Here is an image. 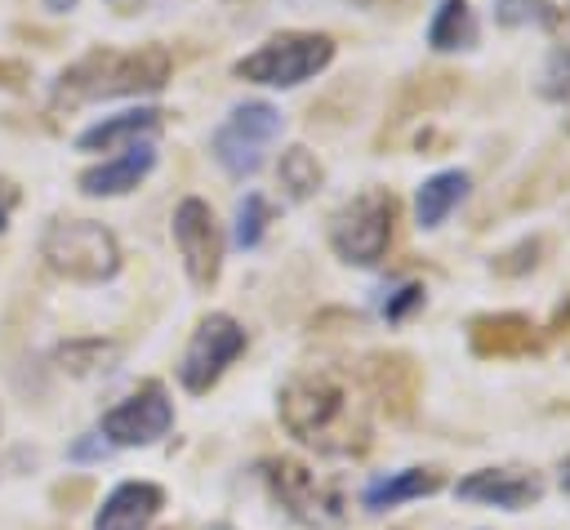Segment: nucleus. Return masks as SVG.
<instances>
[{"label": "nucleus", "instance_id": "nucleus-1", "mask_svg": "<svg viewBox=\"0 0 570 530\" xmlns=\"http://www.w3.org/2000/svg\"><path fill=\"white\" fill-rule=\"evenodd\" d=\"M276 414L289 436L316 445L321 454H361L370 445L365 405L356 401L352 383L334 370L294 374L276 396Z\"/></svg>", "mask_w": 570, "mask_h": 530}, {"label": "nucleus", "instance_id": "nucleus-2", "mask_svg": "<svg viewBox=\"0 0 570 530\" xmlns=\"http://www.w3.org/2000/svg\"><path fill=\"white\" fill-rule=\"evenodd\" d=\"M169 80V53L160 45L142 49H89L53 80L58 107H80L98 98H125V94H156Z\"/></svg>", "mask_w": 570, "mask_h": 530}, {"label": "nucleus", "instance_id": "nucleus-3", "mask_svg": "<svg viewBox=\"0 0 570 530\" xmlns=\"http://www.w3.org/2000/svg\"><path fill=\"white\" fill-rule=\"evenodd\" d=\"M40 258L58 276L80 281V285H98L120 272V245L94 218H53L40 236Z\"/></svg>", "mask_w": 570, "mask_h": 530}, {"label": "nucleus", "instance_id": "nucleus-4", "mask_svg": "<svg viewBox=\"0 0 570 530\" xmlns=\"http://www.w3.org/2000/svg\"><path fill=\"white\" fill-rule=\"evenodd\" d=\"M334 62V40L321 31H281L236 62V76L267 89H294Z\"/></svg>", "mask_w": 570, "mask_h": 530}, {"label": "nucleus", "instance_id": "nucleus-5", "mask_svg": "<svg viewBox=\"0 0 570 530\" xmlns=\"http://www.w3.org/2000/svg\"><path fill=\"white\" fill-rule=\"evenodd\" d=\"M392 218H396L392 192L370 187L330 218V249L352 267H374L392 245Z\"/></svg>", "mask_w": 570, "mask_h": 530}, {"label": "nucleus", "instance_id": "nucleus-6", "mask_svg": "<svg viewBox=\"0 0 570 530\" xmlns=\"http://www.w3.org/2000/svg\"><path fill=\"white\" fill-rule=\"evenodd\" d=\"M281 111L272 107V102H240V107H232L227 111V120L214 129V138H209V151H214V160L232 174V178H249V174H258V165H263V151L272 147V138L281 134Z\"/></svg>", "mask_w": 570, "mask_h": 530}, {"label": "nucleus", "instance_id": "nucleus-7", "mask_svg": "<svg viewBox=\"0 0 570 530\" xmlns=\"http://www.w3.org/2000/svg\"><path fill=\"white\" fill-rule=\"evenodd\" d=\"M240 352H245V330H240V321L227 316V312H209V316L191 330V338H187V347H183L178 383H183L187 392H209V387L223 379V370H227Z\"/></svg>", "mask_w": 570, "mask_h": 530}, {"label": "nucleus", "instance_id": "nucleus-8", "mask_svg": "<svg viewBox=\"0 0 570 530\" xmlns=\"http://www.w3.org/2000/svg\"><path fill=\"white\" fill-rule=\"evenodd\" d=\"M263 468H267V485H272L276 503H281L294 521L316 526V530H330V526L343 521V499H338V490H334L330 481H321L312 468H303V463H294V459H272V463H263Z\"/></svg>", "mask_w": 570, "mask_h": 530}, {"label": "nucleus", "instance_id": "nucleus-9", "mask_svg": "<svg viewBox=\"0 0 570 530\" xmlns=\"http://www.w3.org/2000/svg\"><path fill=\"white\" fill-rule=\"evenodd\" d=\"M169 227H174V245H178V258H183L191 285L209 289L223 267V232H218L214 209L200 196H187V200H178Z\"/></svg>", "mask_w": 570, "mask_h": 530}, {"label": "nucleus", "instance_id": "nucleus-10", "mask_svg": "<svg viewBox=\"0 0 570 530\" xmlns=\"http://www.w3.org/2000/svg\"><path fill=\"white\" fill-rule=\"evenodd\" d=\"M174 423V405L165 396L160 383H142L138 392H129L125 401H116L102 414L98 436H107V445H151L169 432Z\"/></svg>", "mask_w": 570, "mask_h": 530}, {"label": "nucleus", "instance_id": "nucleus-11", "mask_svg": "<svg viewBox=\"0 0 570 530\" xmlns=\"http://www.w3.org/2000/svg\"><path fill=\"white\" fill-rule=\"evenodd\" d=\"M454 494L472 499V503H494V508L521 512L543 499V477L534 468H476L472 477H463L454 485Z\"/></svg>", "mask_w": 570, "mask_h": 530}, {"label": "nucleus", "instance_id": "nucleus-12", "mask_svg": "<svg viewBox=\"0 0 570 530\" xmlns=\"http://www.w3.org/2000/svg\"><path fill=\"white\" fill-rule=\"evenodd\" d=\"M151 169H156V143H151V138H142V143L125 147L120 156H111V160H98V165L80 169L76 187H80L85 196H125V192H134Z\"/></svg>", "mask_w": 570, "mask_h": 530}, {"label": "nucleus", "instance_id": "nucleus-13", "mask_svg": "<svg viewBox=\"0 0 570 530\" xmlns=\"http://www.w3.org/2000/svg\"><path fill=\"white\" fill-rule=\"evenodd\" d=\"M160 508H165L160 485H151V481H120L102 499V508L94 512V530H147Z\"/></svg>", "mask_w": 570, "mask_h": 530}, {"label": "nucleus", "instance_id": "nucleus-14", "mask_svg": "<svg viewBox=\"0 0 570 530\" xmlns=\"http://www.w3.org/2000/svg\"><path fill=\"white\" fill-rule=\"evenodd\" d=\"M468 343L476 356H521L539 347V334L530 316L521 312H494V316H472L468 321Z\"/></svg>", "mask_w": 570, "mask_h": 530}, {"label": "nucleus", "instance_id": "nucleus-15", "mask_svg": "<svg viewBox=\"0 0 570 530\" xmlns=\"http://www.w3.org/2000/svg\"><path fill=\"white\" fill-rule=\"evenodd\" d=\"M160 125V111L156 107H134V111H120V116H102L98 125L80 129L76 134V147L80 151H116V147H134L142 138H151Z\"/></svg>", "mask_w": 570, "mask_h": 530}, {"label": "nucleus", "instance_id": "nucleus-16", "mask_svg": "<svg viewBox=\"0 0 570 530\" xmlns=\"http://www.w3.org/2000/svg\"><path fill=\"white\" fill-rule=\"evenodd\" d=\"M468 187H472V178H468L463 169H441V174H432V178L414 192V223H419L423 232H436V227L450 218V209L463 205Z\"/></svg>", "mask_w": 570, "mask_h": 530}, {"label": "nucleus", "instance_id": "nucleus-17", "mask_svg": "<svg viewBox=\"0 0 570 530\" xmlns=\"http://www.w3.org/2000/svg\"><path fill=\"white\" fill-rule=\"evenodd\" d=\"M436 490H441L436 468H401V472H387V477L370 481L361 503L370 512H383V508H396V503H410V499H423V494H436Z\"/></svg>", "mask_w": 570, "mask_h": 530}, {"label": "nucleus", "instance_id": "nucleus-18", "mask_svg": "<svg viewBox=\"0 0 570 530\" xmlns=\"http://www.w3.org/2000/svg\"><path fill=\"white\" fill-rule=\"evenodd\" d=\"M481 40V27H476V13L468 0H441L432 22H428V49L436 53H463V49H476Z\"/></svg>", "mask_w": 570, "mask_h": 530}, {"label": "nucleus", "instance_id": "nucleus-19", "mask_svg": "<svg viewBox=\"0 0 570 530\" xmlns=\"http://www.w3.org/2000/svg\"><path fill=\"white\" fill-rule=\"evenodd\" d=\"M276 174H281V187H285L294 200H307V196L325 183V169H321V160H316L307 147H289V151L281 156Z\"/></svg>", "mask_w": 570, "mask_h": 530}, {"label": "nucleus", "instance_id": "nucleus-20", "mask_svg": "<svg viewBox=\"0 0 570 530\" xmlns=\"http://www.w3.org/2000/svg\"><path fill=\"white\" fill-rule=\"evenodd\" d=\"M116 361H120V347L107 338H76L67 347H58V365L67 374H98V370H111Z\"/></svg>", "mask_w": 570, "mask_h": 530}, {"label": "nucleus", "instance_id": "nucleus-21", "mask_svg": "<svg viewBox=\"0 0 570 530\" xmlns=\"http://www.w3.org/2000/svg\"><path fill=\"white\" fill-rule=\"evenodd\" d=\"M561 9L552 0H494V22L499 27H557Z\"/></svg>", "mask_w": 570, "mask_h": 530}, {"label": "nucleus", "instance_id": "nucleus-22", "mask_svg": "<svg viewBox=\"0 0 570 530\" xmlns=\"http://www.w3.org/2000/svg\"><path fill=\"white\" fill-rule=\"evenodd\" d=\"M267 218H272L267 200H263L258 192H249V196L236 205V223H232V241H236V249H254V245L263 241V232H267Z\"/></svg>", "mask_w": 570, "mask_h": 530}, {"label": "nucleus", "instance_id": "nucleus-23", "mask_svg": "<svg viewBox=\"0 0 570 530\" xmlns=\"http://www.w3.org/2000/svg\"><path fill=\"white\" fill-rule=\"evenodd\" d=\"M534 89H539V98H548V102H566V98H570V45H552V49H548Z\"/></svg>", "mask_w": 570, "mask_h": 530}, {"label": "nucleus", "instance_id": "nucleus-24", "mask_svg": "<svg viewBox=\"0 0 570 530\" xmlns=\"http://www.w3.org/2000/svg\"><path fill=\"white\" fill-rule=\"evenodd\" d=\"M539 249H543L539 241H521V245L503 249V254H499V258H494L490 267H494L499 276H517V272H530V267L539 263Z\"/></svg>", "mask_w": 570, "mask_h": 530}, {"label": "nucleus", "instance_id": "nucleus-25", "mask_svg": "<svg viewBox=\"0 0 570 530\" xmlns=\"http://www.w3.org/2000/svg\"><path fill=\"white\" fill-rule=\"evenodd\" d=\"M419 303H423V285H401V289L383 303V316H387V321H401V316H405L410 307H419Z\"/></svg>", "mask_w": 570, "mask_h": 530}, {"label": "nucleus", "instance_id": "nucleus-26", "mask_svg": "<svg viewBox=\"0 0 570 530\" xmlns=\"http://www.w3.org/2000/svg\"><path fill=\"white\" fill-rule=\"evenodd\" d=\"M107 454V441L98 432H89V441H76L71 445V459H102Z\"/></svg>", "mask_w": 570, "mask_h": 530}, {"label": "nucleus", "instance_id": "nucleus-27", "mask_svg": "<svg viewBox=\"0 0 570 530\" xmlns=\"http://www.w3.org/2000/svg\"><path fill=\"white\" fill-rule=\"evenodd\" d=\"M13 205H18V187H13L9 178H0V232H4L9 214H13Z\"/></svg>", "mask_w": 570, "mask_h": 530}, {"label": "nucleus", "instance_id": "nucleus-28", "mask_svg": "<svg viewBox=\"0 0 570 530\" xmlns=\"http://www.w3.org/2000/svg\"><path fill=\"white\" fill-rule=\"evenodd\" d=\"M45 9H53V13H67V9H76V0H45Z\"/></svg>", "mask_w": 570, "mask_h": 530}, {"label": "nucleus", "instance_id": "nucleus-29", "mask_svg": "<svg viewBox=\"0 0 570 530\" xmlns=\"http://www.w3.org/2000/svg\"><path fill=\"white\" fill-rule=\"evenodd\" d=\"M557 481H561V490H566V494H570V459H566V463H561V468H557Z\"/></svg>", "mask_w": 570, "mask_h": 530}, {"label": "nucleus", "instance_id": "nucleus-30", "mask_svg": "<svg viewBox=\"0 0 570 530\" xmlns=\"http://www.w3.org/2000/svg\"><path fill=\"white\" fill-rule=\"evenodd\" d=\"M557 27H570V9H566V13H561V18H557Z\"/></svg>", "mask_w": 570, "mask_h": 530}, {"label": "nucleus", "instance_id": "nucleus-31", "mask_svg": "<svg viewBox=\"0 0 570 530\" xmlns=\"http://www.w3.org/2000/svg\"><path fill=\"white\" fill-rule=\"evenodd\" d=\"M566 134H570V116H566Z\"/></svg>", "mask_w": 570, "mask_h": 530}]
</instances>
